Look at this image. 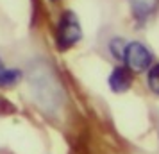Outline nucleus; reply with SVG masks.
<instances>
[{
    "label": "nucleus",
    "instance_id": "obj_4",
    "mask_svg": "<svg viewBox=\"0 0 159 154\" xmlns=\"http://www.w3.org/2000/svg\"><path fill=\"white\" fill-rule=\"evenodd\" d=\"M132 84H134V72H130L123 63L111 68L107 75V86L113 93H116V95L127 93L132 88Z\"/></svg>",
    "mask_w": 159,
    "mask_h": 154
},
{
    "label": "nucleus",
    "instance_id": "obj_2",
    "mask_svg": "<svg viewBox=\"0 0 159 154\" xmlns=\"http://www.w3.org/2000/svg\"><path fill=\"white\" fill-rule=\"evenodd\" d=\"M82 27L73 11H65L56 27V45L59 50H68L80 41Z\"/></svg>",
    "mask_w": 159,
    "mask_h": 154
},
{
    "label": "nucleus",
    "instance_id": "obj_7",
    "mask_svg": "<svg viewBox=\"0 0 159 154\" xmlns=\"http://www.w3.org/2000/svg\"><path fill=\"white\" fill-rule=\"evenodd\" d=\"M145 84H147V90L150 91L152 95L159 97V61H156L147 70V73H145Z\"/></svg>",
    "mask_w": 159,
    "mask_h": 154
},
{
    "label": "nucleus",
    "instance_id": "obj_5",
    "mask_svg": "<svg viewBox=\"0 0 159 154\" xmlns=\"http://www.w3.org/2000/svg\"><path fill=\"white\" fill-rule=\"evenodd\" d=\"M130 7H132V16H134L136 23L145 25L156 13L157 2L156 0H130Z\"/></svg>",
    "mask_w": 159,
    "mask_h": 154
},
{
    "label": "nucleus",
    "instance_id": "obj_8",
    "mask_svg": "<svg viewBox=\"0 0 159 154\" xmlns=\"http://www.w3.org/2000/svg\"><path fill=\"white\" fill-rule=\"evenodd\" d=\"M125 45H127V41H125L123 38H113V40L109 41V52H111V56L115 59H118V61H122Z\"/></svg>",
    "mask_w": 159,
    "mask_h": 154
},
{
    "label": "nucleus",
    "instance_id": "obj_3",
    "mask_svg": "<svg viewBox=\"0 0 159 154\" xmlns=\"http://www.w3.org/2000/svg\"><path fill=\"white\" fill-rule=\"evenodd\" d=\"M122 63L130 72L134 73H147V70L150 68L156 61H154V52L143 43V41H127L125 45V50H123V59Z\"/></svg>",
    "mask_w": 159,
    "mask_h": 154
},
{
    "label": "nucleus",
    "instance_id": "obj_10",
    "mask_svg": "<svg viewBox=\"0 0 159 154\" xmlns=\"http://www.w3.org/2000/svg\"><path fill=\"white\" fill-rule=\"evenodd\" d=\"M52 2H56V0H52Z\"/></svg>",
    "mask_w": 159,
    "mask_h": 154
},
{
    "label": "nucleus",
    "instance_id": "obj_9",
    "mask_svg": "<svg viewBox=\"0 0 159 154\" xmlns=\"http://www.w3.org/2000/svg\"><path fill=\"white\" fill-rule=\"evenodd\" d=\"M157 136H159V127H157Z\"/></svg>",
    "mask_w": 159,
    "mask_h": 154
},
{
    "label": "nucleus",
    "instance_id": "obj_1",
    "mask_svg": "<svg viewBox=\"0 0 159 154\" xmlns=\"http://www.w3.org/2000/svg\"><path fill=\"white\" fill-rule=\"evenodd\" d=\"M27 81H29V90L34 102L48 115L59 113L65 102V91L57 75L54 73L52 66L47 61L38 59L30 65L27 72Z\"/></svg>",
    "mask_w": 159,
    "mask_h": 154
},
{
    "label": "nucleus",
    "instance_id": "obj_6",
    "mask_svg": "<svg viewBox=\"0 0 159 154\" xmlns=\"http://www.w3.org/2000/svg\"><path fill=\"white\" fill-rule=\"evenodd\" d=\"M23 77L22 70L18 68H6L2 59H0V86L7 88V86H15L20 82V79Z\"/></svg>",
    "mask_w": 159,
    "mask_h": 154
}]
</instances>
